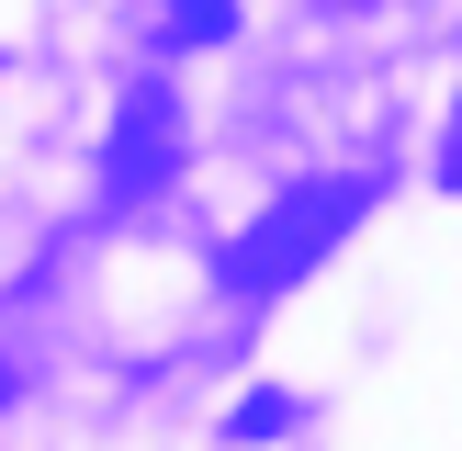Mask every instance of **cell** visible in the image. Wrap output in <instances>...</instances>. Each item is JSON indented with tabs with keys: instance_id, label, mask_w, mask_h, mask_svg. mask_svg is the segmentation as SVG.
<instances>
[{
	"instance_id": "1",
	"label": "cell",
	"mask_w": 462,
	"mask_h": 451,
	"mask_svg": "<svg viewBox=\"0 0 462 451\" xmlns=\"http://www.w3.org/2000/svg\"><path fill=\"white\" fill-rule=\"evenodd\" d=\"M361 203H373V180H305V192H282V203L260 215V237L237 248V282H260V293L305 282V271L361 226Z\"/></svg>"
},
{
	"instance_id": "2",
	"label": "cell",
	"mask_w": 462,
	"mask_h": 451,
	"mask_svg": "<svg viewBox=\"0 0 462 451\" xmlns=\"http://www.w3.org/2000/svg\"><path fill=\"white\" fill-rule=\"evenodd\" d=\"M170 147H180V113H170V90H135V102H125V124H113L102 192H113V203L158 192V170H170Z\"/></svg>"
},
{
	"instance_id": "3",
	"label": "cell",
	"mask_w": 462,
	"mask_h": 451,
	"mask_svg": "<svg viewBox=\"0 0 462 451\" xmlns=\"http://www.w3.org/2000/svg\"><path fill=\"white\" fill-rule=\"evenodd\" d=\"M293 428V395H248L237 418H226V440H282Z\"/></svg>"
},
{
	"instance_id": "4",
	"label": "cell",
	"mask_w": 462,
	"mask_h": 451,
	"mask_svg": "<svg viewBox=\"0 0 462 451\" xmlns=\"http://www.w3.org/2000/svg\"><path fill=\"white\" fill-rule=\"evenodd\" d=\"M0 406H12V361H0Z\"/></svg>"
},
{
	"instance_id": "5",
	"label": "cell",
	"mask_w": 462,
	"mask_h": 451,
	"mask_svg": "<svg viewBox=\"0 0 462 451\" xmlns=\"http://www.w3.org/2000/svg\"><path fill=\"white\" fill-rule=\"evenodd\" d=\"M451 180H462V158H451Z\"/></svg>"
}]
</instances>
